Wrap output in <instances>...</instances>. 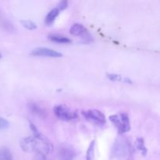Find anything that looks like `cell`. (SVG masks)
Wrapping results in <instances>:
<instances>
[{
	"instance_id": "cell-14",
	"label": "cell",
	"mask_w": 160,
	"mask_h": 160,
	"mask_svg": "<svg viewBox=\"0 0 160 160\" xmlns=\"http://www.w3.org/2000/svg\"><path fill=\"white\" fill-rule=\"evenodd\" d=\"M95 140H93L89 145L88 148L87 152H86V160H94L95 157Z\"/></svg>"
},
{
	"instance_id": "cell-20",
	"label": "cell",
	"mask_w": 160,
	"mask_h": 160,
	"mask_svg": "<svg viewBox=\"0 0 160 160\" xmlns=\"http://www.w3.org/2000/svg\"><path fill=\"white\" fill-rule=\"evenodd\" d=\"M1 58H2V55L0 54V59H1Z\"/></svg>"
},
{
	"instance_id": "cell-2",
	"label": "cell",
	"mask_w": 160,
	"mask_h": 160,
	"mask_svg": "<svg viewBox=\"0 0 160 160\" xmlns=\"http://www.w3.org/2000/svg\"><path fill=\"white\" fill-rule=\"evenodd\" d=\"M131 152V145L128 139L125 138H119L116 140L112 148V155L117 159H124Z\"/></svg>"
},
{
	"instance_id": "cell-18",
	"label": "cell",
	"mask_w": 160,
	"mask_h": 160,
	"mask_svg": "<svg viewBox=\"0 0 160 160\" xmlns=\"http://www.w3.org/2000/svg\"><path fill=\"white\" fill-rule=\"evenodd\" d=\"M9 127V123L6 119L0 117V130L7 129Z\"/></svg>"
},
{
	"instance_id": "cell-4",
	"label": "cell",
	"mask_w": 160,
	"mask_h": 160,
	"mask_svg": "<svg viewBox=\"0 0 160 160\" xmlns=\"http://www.w3.org/2000/svg\"><path fill=\"white\" fill-rule=\"evenodd\" d=\"M53 112L59 120L62 121H70L78 118V113L71 110L65 105H57L53 108Z\"/></svg>"
},
{
	"instance_id": "cell-17",
	"label": "cell",
	"mask_w": 160,
	"mask_h": 160,
	"mask_svg": "<svg viewBox=\"0 0 160 160\" xmlns=\"http://www.w3.org/2000/svg\"><path fill=\"white\" fill-rule=\"evenodd\" d=\"M107 77L109 80L112 81H120L123 80L120 75L116 74V73H107Z\"/></svg>"
},
{
	"instance_id": "cell-9",
	"label": "cell",
	"mask_w": 160,
	"mask_h": 160,
	"mask_svg": "<svg viewBox=\"0 0 160 160\" xmlns=\"http://www.w3.org/2000/svg\"><path fill=\"white\" fill-rule=\"evenodd\" d=\"M70 33L73 36H84L87 34V29L81 23H74L70 28Z\"/></svg>"
},
{
	"instance_id": "cell-13",
	"label": "cell",
	"mask_w": 160,
	"mask_h": 160,
	"mask_svg": "<svg viewBox=\"0 0 160 160\" xmlns=\"http://www.w3.org/2000/svg\"><path fill=\"white\" fill-rule=\"evenodd\" d=\"M0 160H13V156L9 148L6 147L0 148Z\"/></svg>"
},
{
	"instance_id": "cell-8",
	"label": "cell",
	"mask_w": 160,
	"mask_h": 160,
	"mask_svg": "<svg viewBox=\"0 0 160 160\" xmlns=\"http://www.w3.org/2000/svg\"><path fill=\"white\" fill-rule=\"evenodd\" d=\"M29 109L33 114L38 116L39 117H42V118H45L47 116L46 111L45 110V109L40 106L39 105H38L37 103H30L29 104Z\"/></svg>"
},
{
	"instance_id": "cell-15",
	"label": "cell",
	"mask_w": 160,
	"mask_h": 160,
	"mask_svg": "<svg viewBox=\"0 0 160 160\" xmlns=\"http://www.w3.org/2000/svg\"><path fill=\"white\" fill-rule=\"evenodd\" d=\"M21 24L25 28H27L28 30L30 31H33V30H35L37 28V25L35 23H34L33 21L29 20H21Z\"/></svg>"
},
{
	"instance_id": "cell-5",
	"label": "cell",
	"mask_w": 160,
	"mask_h": 160,
	"mask_svg": "<svg viewBox=\"0 0 160 160\" xmlns=\"http://www.w3.org/2000/svg\"><path fill=\"white\" fill-rule=\"evenodd\" d=\"M81 114L86 120L95 125H104L106 123V117L101 111L98 109H88L81 112Z\"/></svg>"
},
{
	"instance_id": "cell-10",
	"label": "cell",
	"mask_w": 160,
	"mask_h": 160,
	"mask_svg": "<svg viewBox=\"0 0 160 160\" xmlns=\"http://www.w3.org/2000/svg\"><path fill=\"white\" fill-rule=\"evenodd\" d=\"M59 12L60 11L58 9L57 7L53 8L49 12H48V14L46 15L45 19V23L46 25H51L54 23V21L56 20V17L59 16Z\"/></svg>"
},
{
	"instance_id": "cell-16",
	"label": "cell",
	"mask_w": 160,
	"mask_h": 160,
	"mask_svg": "<svg viewBox=\"0 0 160 160\" xmlns=\"http://www.w3.org/2000/svg\"><path fill=\"white\" fill-rule=\"evenodd\" d=\"M34 160H50L48 158L46 154L42 152H38L35 153V156L34 157Z\"/></svg>"
},
{
	"instance_id": "cell-7",
	"label": "cell",
	"mask_w": 160,
	"mask_h": 160,
	"mask_svg": "<svg viewBox=\"0 0 160 160\" xmlns=\"http://www.w3.org/2000/svg\"><path fill=\"white\" fill-rule=\"evenodd\" d=\"M59 160H74L76 152L70 145H62L58 150Z\"/></svg>"
},
{
	"instance_id": "cell-12",
	"label": "cell",
	"mask_w": 160,
	"mask_h": 160,
	"mask_svg": "<svg viewBox=\"0 0 160 160\" xmlns=\"http://www.w3.org/2000/svg\"><path fill=\"white\" fill-rule=\"evenodd\" d=\"M135 146L138 151L140 152V153L142 156H146L147 152H148V149H147V148L145 147V141H144V139L142 138H138L136 139Z\"/></svg>"
},
{
	"instance_id": "cell-3",
	"label": "cell",
	"mask_w": 160,
	"mask_h": 160,
	"mask_svg": "<svg viewBox=\"0 0 160 160\" xmlns=\"http://www.w3.org/2000/svg\"><path fill=\"white\" fill-rule=\"evenodd\" d=\"M110 121L117 127L119 134H124L131 130V123L128 115L125 112L115 114L109 117Z\"/></svg>"
},
{
	"instance_id": "cell-19",
	"label": "cell",
	"mask_w": 160,
	"mask_h": 160,
	"mask_svg": "<svg viewBox=\"0 0 160 160\" xmlns=\"http://www.w3.org/2000/svg\"><path fill=\"white\" fill-rule=\"evenodd\" d=\"M67 6H68V2L64 0V1L59 2V4L57 5V8L59 11H62L65 9L67 7Z\"/></svg>"
},
{
	"instance_id": "cell-11",
	"label": "cell",
	"mask_w": 160,
	"mask_h": 160,
	"mask_svg": "<svg viewBox=\"0 0 160 160\" xmlns=\"http://www.w3.org/2000/svg\"><path fill=\"white\" fill-rule=\"evenodd\" d=\"M48 38L52 42H56V43H62V44H69L71 43L72 40L69 38L68 37H66L63 35H59V34H52L48 36Z\"/></svg>"
},
{
	"instance_id": "cell-1",
	"label": "cell",
	"mask_w": 160,
	"mask_h": 160,
	"mask_svg": "<svg viewBox=\"0 0 160 160\" xmlns=\"http://www.w3.org/2000/svg\"><path fill=\"white\" fill-rule=\"evenodd\" d=\"M20 148L25 152H42L48 155L52 152V145L45 135L41 138L33 137L23 138L20 141Z\"/></svg>"
},
{
	"instance_id": "cell-6",
	"label": "cell",
	"mask_w": 160,
	"mask_h": 160,
	"mask_svg": "<svg viewBox=\"0 0 160 160\" xmlns=\"http://www.w3.org/2000/svg\"><path fill=\"white\" fill-rule=\"evenodd\" d=\"M34 56H45L49 58H60L62 56V54L59 52L53 50L49 48L45 47H39L32 50L31 53Z\"/></svg>"
}]
</instances>
